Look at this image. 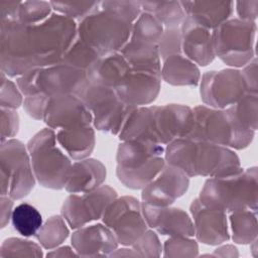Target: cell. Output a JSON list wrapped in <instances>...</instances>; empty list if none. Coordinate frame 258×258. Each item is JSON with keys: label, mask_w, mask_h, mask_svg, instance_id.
<instances>
[{"label": "cell", "mask_w": 258, "mask_h": 258, "mask_svg": "<svg viewBox=\"0 0 258 258\" xmlns=\"http://www.w3.org/2000/svg\"><path fill=\"white\" fill-rule=\"evenodd\" d=\"M77 28L76 20L56 12L37 24L0 22L1 72L18 78L32 69L60 62L77 38Z\"/></svg>", "instance_id": "1"}, {"label": "cell", "mask_w": 258, "mask_h": 258, "mask_svg": "<svg viewBox=\"0 0 258 258\" xmlns=\"http://www.w3.org/2000/svg\"><path fill=\"white\" fill-rule=\"evenodd\" d=\"M164 159L188 177H222L243 169L233 149L188 138H177L168 143L164 149Z\"/></svg>", "instance_id": "2"}, {"label": "cell", "mask_w": 258, "mask_h": 258, "mask_svg": "<svg viewBox=\"0 0 258 258\" xmlns=\"http://www.w3.org/2000/svg\"><path fill=\"white\" fill-rule=\"evenodd\" d=\"M198 198L204 205L229 214L245 209L257 211V167L243 168L227 176L208 178Z\"/></svg>", "instance_id": "3"}, {"label": "cell", "mask_w": 258, "mask_h": 258, "mask_svg": "<svg viewBox=\"0 0 258 258\" xmlns=\"http://www.w3.org/2000/svg\"><path fill=\"white\" fill-rule=\"evenodd\" d=\"M165 147L151 140L121 141L116 152V175L131 189H142L166 164Z\"/></svg>", "instance_id": "4"}, {"label": "cell", "mask_w": 258, "mask_h": 258, "mask_svg": "<svg viewBox=\"0 0 258 258\" xmlns=\"http://www.w3.org/2000/svg\"><path fill=\"white\" fill-rule=\"evenodd\" d=\"M26 147L36 181L45 188H64L73 162L58 145L55 131L48 127L41 129Z\"/></svg>", "instance_id": "5"}, {"label": "cell", "mask_w": 258, "mask_h": 258, "mask_svg": "<svg viewBox=\"0 0 258 258\" xmlns=\"http://www.w3.org/2000/svg\"><path fill=\"white\" fill-rule=\"evenodd\" d=\"M132 22L116 13L99 7L79 21L77 36L100 55L120 51L128 42Z\"/></svg>", "instance_id": "6"}, {"label": "cell", "mask_w": 258, "mask_h": 258, "mask_svg": "<svg viewBox=\"0 0 258 258\" xmlns=\"http://www.w3.org/2000/svg\"><path fill=\"white\" fill-rule=\"evenodd\" d=\"M256 22L228 19L212 30L215 56L230 68H243L256 56Z\"/></svg>", "instance_id": "7"}, {"label": "cell", "mask_w": 258, "mask_h": 258, "mask_svg": "<svg viewBox=\"0 0 258 258\" xmlns=\"http://www.w3.org/2000/svg\"><path fill=\"white\" fill-rule=\"evenodd\" d=\"M0 171L1 196L14 201L28 196L37 182L27 147L15 138L1 142Z\"/></svg>", "instance_id": "8"}, {"label": "cell", "mask_w": 258, "mask_h": 258, "mask_svg": "<svg viewBox=\"0 0 258 258\" xmlns=\"http://www.w3.org/2000/svg\"><path fill=\"white\" fill-rule=\"evenodd\" d=\"M93 116V127L99 131L118 135L134 107L121 102L113 88L87 81L75 94Z\"/></svg>", "instance_id": "9"}, {"label": "cell", "mask_w": 258, "mask_h": 258, "mask_svg": "<svg viewBox=\"0 0 258 258\" xmlns=\"http://www.w3.org/2000/svg\"><path fill=\"white\" fill-rule=\"evenodd\" d=\"M184 138L241 149V137L226 109L206 105L192 108L191 127Z\"/></svg>", "instance_id": "10"}, {"label": "cell", "mask_w": 258, "mask_h": 258, "mask_svg": "<svg viewBox=\"0 0 258 258\" xmlns=\"http://www.w3.org/2000/svg\"><path fill=\"white\" fill-rule=\"evenodd\" d=\"M102 222L112 231L118 244L129 247L148 228L141 203L131 196L117 197L106 209Z\"/></svg>", "instance_id": "11"}, {"label": "cell", "mask_w": 258, "mask_h": 258, "mask_svg": "<svg viewBox=\"0 0 258 258\" xmlns=\"http://www.w3.org/2000/svg\"><path fill=\"white\" fill-rule=\"evenodd\" d=\"M117 197V191L107 184L84 194H70L62 203L60 213L70 228L76 230L102 219Z\"/></svg>", "instance_id": "12"}, {"label": "cell", "mask_w": 258, "mask_h": 258, "mask_svg": "<svg viewBox=\"0 0 258 258\" xmlns=\"http://www.w3.org/2000/svg\"><path fill=\"white\" fill-rule=\"evenodd\" d=\"M199 85L204 105L216 109L230 107L246 93L241 72L234 68L206 72Z\"/></svg>", "instance_id": "13"}, {"label": "cell", "mask_w": 258, "mask_h": 258, "mask_svg": "<svg viewBox=\"0 0 258 258\" xmlns=\"http://www.w3.org/2000/svg\"><path fill=\"white\" fill-rule=\"evenodd\" d=\"M42 121L54 131L78 126H93V116L75 94L50 96Z\"/></svg>", "instance_id": "14"}, {"label": "cell", "mask_w": 258, "mask_h": 258, "mask_svg": "<svg viewBox=\"0 0 258 258\" xmlns=\"http://www.w3.org/2000/svg\"><path fill=\"white\" fill-rule=\"evenodd\" d=\"M189 186V177L179 168L165 164L161 171L141 190L143 203L166 207L182 197Z\"/></svg>", "instance_id": "15"}, {"label": "cell", "mask_w": 258, "mask_h": 258, "mask_svg": "<svg viewBox=\"0 0 258 258\" xmlns=\"http://www.w3.org/2000/svg\"><path fill=\"white\" fill-rule=\"evenodd\" d=\"M88 81L86 71L74 68L63 62L36 68V92L48 96L76 94Z\"/></svg>", "instance_id": "16"}, {"label": "cell", "mask_w": 258, "mask_h": 258, "mask_svg": "<svg viewBox=\"0 0 258 258\" xmlns=\"http://www.w3.org/2000/svg\"><path fill=\"white\" fill-rule=\"evenodd\" d=\"M161 81L156 73L131 69L114 90L119 100L128 106H147L158 97Z\"/></svg>", "instance_id": "17"}, {"label": "cell", "mask_w": 258, "mask_h": 258, "mask_svg": "<svg viewBox=\"0 0 258 258\" xmlns=\"http://www.w3.org/2000/svg\"><path fill=\"white\" fill-rule=\"evenodd\" d=\"M189 212L195 236L203 244L216 246L230 239L227 213L204 205L199 198L192 200Z\"/></svg>", "instance_id": "18"}, {"label": "cell", "mask_w": 258, "mask_h": 258, "mask_svg": "<svg viewBox=\"0 0 258 258\" xmlns=\"http://www.w3.org/2000/svg\"><path fill=\"white\" fill-rule=\"evenodd\" d=\"M151 108L158 143L164 146L187 135L192 123V108L181 104H166Z\"/></svg>", "instance_id": "19"}, {"label": "cell", "mask_w": 258, "mask_h": 258, "mask_svg": "<svg viewBox=\"0 0 258 258\" xmlns=\"http://www.w3.org/2000/svg\"><path fill=\"white\" fill-rule=\"evenodd\" d=\"M144 219L151 229L163 236L194 237L191 217L182 209L171 206L158 207L141 202Z\"/></svg>", "instance_id": "20"}, {"label": "cell", "mask_w": 258, "mask_h": 258, "mask_svg": "<svg viewBox=\"0 0 258 258\" xmlns=\"http://www.w3.org/2000/svg\"><path fill=\"white\" fill-rule=\"evenodd\" d=\"M71 241L75 251L82 257L109 256L119 245L112 231L103 223L76 229Z\"/></svg>", "instance_id": "21"}, {"label": "cell", "mask_w": 258, "mask_h": 258, "mask_svg": "<svg viewBox=\"0 0 258 258\" xmlns=\"http://www.w3.org/2000/svg\"><path fill=\"white\" fill-rule=\"evenodd\" d=\"M182 54L197 66L206 67L215 59L212 30L185 17L180 25Z\"/></svg>", "instance_id": "22"}, {"label": "cell", "mask_w": 258, "mask_h": 258, "mask_svg": "<svg viewBox=\"0 0 258 258\" xmlns=\"http://www.w3.org/2000/svg\"><path fill=\"white\" fill-rule=\"evenodd\" d=\"M106 166L98 159L87 157L73 162L64 189L70 194H84L103 184Z\"/></svg>", "instance_id": "23"}, {"label": "cell", "mask_w": 258, "mask_h": 258, "mask_svg": "<svg viewBox=\"0 0 258 258\" xmlns=\"http://www.w3.org/2000/svg\"><path fill=\"white\" fill-rule=\"evenodd\" d=\"M186 15L198 24L213 30L230 19L234 11L233 1H180Z\"/></svg>", "instance_id": "24"}, {"label": "cell", "mask_w": 258, "mask_h": 258, "mask_svg": "<svg viewBox=\"0 0 258 258\" xmlns=\"http://www.w3.org/2000/svg\"><path fill=\"white\" fill-rule=\"evenodd\" d=\"M129 63L120 51L100 55L87 70V79L90 83L113 88L129 73Z\"/></svg>", "instance_id": "25"}, {"label": "cell", "mask_w": 258, "mask_h": 258, "mask_svg": "<svg viewBox=\"0 0 258 258\" xmlns=\"http://www.w3.org/2000/svg\"><path fill=\"white\" fill-rule=\"evenodd\" d=\"M56 141L61 149L74 160L90 157L96 145L95 128L78 126L55 131Z\"/></svg>", "instance_id": "26"}, {"label": "cell", "mask_w": 258, "mask_h": 258, "mask_svg": "<svg viewBox=\"0 0 258 258\" xmlns=\"http://www.w3.org/2000/svg\"><path fill=\"white\" fill-rule=\"evenodd\" d=\"M201 77L199 66L182 53L168 56L161 64V80L171 86H198Z\"/></svg>", "instance_id": "27"}, {"label": "cell", "mask_w": 258, "mask_h": 258, "mask_svg": "<svg viewBox=\"0 0 258 258\" xmlns=\"http://www.w3.org/2000/svg\"><path fill=\"white\" fill-rule=\"evenodd\" d=\"M117 136L121 141L151 140L158 143L151 106L134 107Z\"/></svg>", "instance_id": "28"}, {"label": "cell", "mask_w": 258, "mask_h": 258, "mask_svg": "<svg viewBox=\"0 0 258 258\" xmlns=\"http://www.w3.org/2000/svg\"><path fill=\"white\" fill-rule=\"evenodd\" d=\"M120 52L131 69L149 71L161 76V58L157 44L129 39Z\"/></svg>", "instance_id": "29"}, {"label": "cell", "mask_w": 258, "mask_h": 258, "mask_svg": "<svg viewBox=\"0 0 258 258\" xmlns=\"http://www.w3.org/2000/svg\"><path fill=\"white\" fill-rule=\"evenodd\" d=\"M230 238L237 244H250L257 239V211L245 209L230 213Z\"/></svg>", "instance_id": "30"}, {"label": "cell", "mask_w": 258, "mask_h": 258, "mask_svg": "<svg viewBox=\"0 0 258 258\" xmlns=\"http://www.w3.org/2000/svg\"><path fill=\"white\" fill-rule=\"evenodd\" d=\"M233 123L256 132L258 127V95L245 93L236 103L226 108Z\"/></svg>", "instance_id": "31"}, {"label": "cell", "mask_w": 258, "mask_h": 258, "mask_svg": "<svg viewBox=\"0 0 258 258\" xmlns=\"http://www.w3.org/2000/svg\"><path fill=\"white\" fill-rule=\"evenodd\" d=\"M142 11L152 14L164 28L180 27L186 15L180 1H140Z\"/></svg>", "instance_id": "32"}, {"label": "cell", "mask_w": 258, "mask_h": 258, "mask_svg": "<svg viewBox=\"0 0 258 258\" xmlns=\"http://www.w3.org/2000/svg\"><path fill=\"white\" fill-rule=\"evenodd\" d=\"M69 225L61 215L49 217L34 236L42 248L51 250L62 244L70 235Z\"/></svg>", "instance_id": "33"}, {"label": "cell", "mask_w": 258, "mask_h": 258, "mask_svg": "<svg viewBox=\"0 0 258 258\" xmlns=\"http://www.w3.org/2000/svg\"><path fill=\"white\" fill-rule=\"evenodd\" d=\"M11 223L17 233L28 238L37 234L43 224V220L35 207L27 203H21L14 208Z\"/></svg>", "instance_id": "34"}, {"label": "cell", "mask_w": 258, "mask_h": 258, "mask_svg": "<svg viewBox=\"0 0 258 258\" xmlns=\"http://www.w3.org/2000/svg\"><path fill=\"white\" fill-rule=\"evenodd\" d=\"M164 30V26L152 14L142 11L132 24L129 39L157 44Z\"/></svg>", "instance_id": "35"}, {"label": "cell", "mask_w": 258, "mask_h": 258, "mask_svg": "<svg viewBox=\"0 0 258 258\" xmlns=\"http://www.w3.org/2000/svg\"><path fill=\"white\" fill-rule=\"evenodd\" d=\"M99 56L100 54L92 46L77 36L60 62L87 72Z\"/></svg>", "instance_id": "36"}, {"label": "cell", "mask_w": 258, "mask_h": 258, "mask_svg": "<svg viewBox=\"0 0 258 258\" xmlns=\"http://www.w3.org/2000/svg\"><path fill=\"white\" fill-rule=\"evenodd\" d=\"M42 247L31 240L11 237L5 239L0 247V257H42Z\"/></svg>", "instance_id": "37"}, {"label": "cell", "mask_w": 258, "mask_h": 258, "mask_svg": "<svg viewBox=\"0 0 258 258\" xmlns=\"http://www.w3.org/2000/svg\"><path fill=\"white\" fill-rule=\"evenodd\" d=\"M52 14V7L47 1H20L16 21L24 24H37Z\"/></svg>", "instance_id": "38"}, {"label": "cell", "mask_w": 258, "mask_h": 258, "mask_svg": "<svg viewBox=\"0 0 258 258\" xmlns=\"http://www.w3.org/2000/svg\"><path fill=\"white\" fill-rule=\"evenodd\" d=\"M162 252L164 257H197L199 246L192 237L173 236L164 242Z\"/></svg>", "instance_id": "39"}, {"label": "cell", "mask_w": 258, "mask_h": 258, "mask_svg": "<svg viewBox=\"0 0 258 258\" xmlns=\"http://www.w3.org/2000/svg\"><path fill=\"white\" fill-rule=\"evenodd\" d=\"M52 10L58 14L64 15L74 20H82L87 15L96 10L100 1H49Z\"/></svg>", "instance_id": "40"}, {"label": "cell", "mask_w": 258, "mask_h": 258, "mask_svg": "<svg viewBox=\"0 0 258 258\" xmlns=\"http://www.w3.org/2000/svg\"><path fill=\"white\" fill-rule=\"evenodd\" d=\"M157 46L160 58L162 60L170 55L182 53L180 27L164 28Z\"/></svg>", "instance_id": "41"}, {"label": "cell", "mask_w": 258, "mask_h": 258, "mask_svg": "<svg viewBox=\"0 0 258 258\" xmlns=\"http://www.w3.org/2000/svg\"><path fill=\"white\" fill-rule=\"evenodd\" d=\"M23 94L16 83L11 81L4 73L1 72V89H0V106L1 108L17 109L23 104Z\"/></svg>", "instance_id": "42"}, {"label": "cell", "mask_w": 258, "mask_h": 258, "mask_svg": "<svg viewBox=\"0 0 258 258\" xmlns=\"http://www.w3.org/2000/svg\"><path fill=\"white\" fill-rule=\"evenodd\" d=\"M100 7L116 13L130 22H134L142 12L140 1L131 0H113L100 1Z\"/></svg>", "instance_id": "43"}, {"label": "cell", "mask_w": 258, "mask_h": 258, "mask_svg": "<svg viewBox=\"0 0 258 258\" xmlns=\"http://www.w3.org/2000/svg\"><path fill=\"white\" fill-rule=\"evenodd\" d=\"M140 257H159L162 254V244L153 230H146L131 246Z\"/></svg>", "instance_id": "44"}, {"label": "cell", "mask_w": 258, "mask_h": 258, "mask_svg": "<svg viewBox=\"0 0 258 258\" xmlns=\"http://www.w3.org/2000/svg\"><path fill=\"white\" fill-rule=\"evenodd\" d=\"M1 142L12 139L19 131V116L15 109L1 108Z\"/></svg>", "instance_id": "45"}, {"label": "cell", "mask_w": 258, "mask_h": 258, "mask_svg": "<svg viewBox=\"0 0 258 258\" xmlns=\"http://www.w3.org/2000/svg\"><path fill=\"white\" fill-rule=\"evenodd\" d=\"M50 96L44 93H38L31 96L24 97L23 109L28 116L35 120L42 121L43 114Z\"/></svg>", "instance_id": "46"}, {"label": "cell", "mask_w": 258, "mask_h": 258, "mask_svg": "<svg viewBox=\"0 0 258 258\" xmlns=\"http://www.w3.org/2000/svg\"><path fill=\"white\" fill-rule=\"evenodd\" d=\"M246 93L258 95V77H257V57L255 56L246 66L240 70Z\"/></svg>", "instance_id": "47"}, {"label": "cell", "mask_w": 258, "mask_h": 258, "mask_svg": "<svg viewBox=\"0 0 258 258\" xmlns=\"http://www.w3.org/2000/svg\"><path fill=\"white\" fill-rule=\"evenodd\" d=\"M239 19L256 22L258 17V0H245L234 2Z\"/></svg>", "instance_id": "48"}, {"label": "cell", "mask_w": 258, "mask_h": 258, "mask_svg": "<svg viewBox=\"0 0 258 258\" xmlns=\"http://www.w3.org/2000/svg\"><path fill=\"white\" fill-rule=\"evenodd\" d=\"M20 1H0V22L16 21Z\"/></svg>", "instance_id": "49"}, {"label": "cell", "mask_w": 258, "mask_h": 258, "mask_svg": "<svg viewBox=\"0 0 258 258\" xmlns=\"http://www.w3.org/2000/svg\"><path fill=\"white\" fill-rule=\"evenodd\" d=\"M13 199L8 196H1L0 198V225L1 228H5L11 221L13 213Z\"/></svg>", "instance_id": "50"}, {"label": "cell", "mask_w": 258, "mask_h": 258, "mask_svg": "<svg viewBox=\"0 0 258 258\" xmlns=\"http://www.w3.org/2000/svg\"><path fill=\"white\" fill-rule=\"evenodd\" d=\"M46 257H75L79 256L78 253L75 251L74 248L70 246H58L56 248L51 249L47 254Z\"/></svg>", "instance_id": "51"}, {"label": "cell", "mask_w": 258, "mask_h": 258, "mask_svg": "<svg viewBox=\"0 0 258 258\" xmlns=\"http://www.w3.org/2000/svg\"><path fill=\"white\" fill-rule=\"evenodd\" d=\"M213 256H218V257H238V249L231 244H226L218 247L217 249L214 250Z\"/></svg>", "instance_id": "52"}, {"label": "cell", "mask_w": 258, "mask_h": 258, "mask_svg": "<svg viewBox=\"0 0 258 258\" xmlns=\"http://www.w3.org/2000/svg\"><path fill=\"white\" fill-rule=\"evenodd\" d=\"M109 257H140L139 254L131 247L124 246L123 248H116L112 253H110Z\"/></svg>", "instance_id": "53"}]
</instances>
